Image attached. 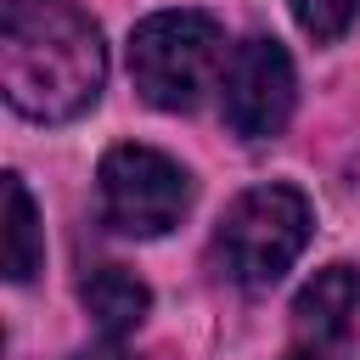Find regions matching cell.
Instances as JSON below:
<instances>
[{"label":"cell","mask_w":360,"mask_h":360,"mask_svg":"<svg viewBox=\"0 0 360 360\" xmlns=\"http://www.w3.org/2000/svg\"><path fill=\"white\" fill-rule=\"evenodd\" d=\"M0 84L34 124H68L96 107L107 84V51L96 22L73 0H6L0 6Z\"/></svg>","instance_id":"6da1fadb"},{"label":"cell","mask_w":360,"mask_h":360,"mask_svg":"<svg viewBox=\"0 0 360 360\" xmlns=\"http://www.w3.org/2000/svg\"><path fill=\"white\" fill-rule=\"evenodd\" d=\"M225 34L208 11H152L129 34V73L135 90L163 112H191L214 84Z\"/></svg>","instance_id":"7a4b0ae2"},{"label":"cell","mask_w":360,"mask_h":360,"mask_svg":"<svg viewBox=\"0 0 360 360\" xmlns=\"http://www.w3.org/2000/svg\"><path fill=\"white\" fill-rule=\"evenodd\" d=\"M309 231H315V219H309L304 191H292V186H253V191H242L225 208L214 253H219L231 281L270 287V281H281L292 270V259L304 253Z\"/></svg>","instance_id":"3957f363"},{"label":"cell","mask_w":360,"mask_h":360,"mask_svg":"<svg viewBox=\"0 0 360 360\" xmlns=\"http://www.w3.org/2000/svg\"><path fill=\"white\" fill-rule=\"evenodd\" d=\"M96 191H101V219L124 236H163L180 225L191 202L186 169L158 146H112L96 169Z\"/></svg>","instance_id":"277c9868"},{"label":"cell","mask_w":360,"mask_h":360,"mask_svg":"<svg viewBox=\"0 0 360 360\" xmlns=\"http://www.w3.org/2000/svg\"><path fill=\"white\" fill-rule=\"evenodd\" d=\"M292 62L276 39L253 34L231 51V68H225V124L242 135V141H264L276 135L287 118H292Z\"/></svg>","instance_id":"5b68a950"},{"label":"cell","mask_w":360,"mask_h":360,"mask_svg":"<svg viewBox=\"0 0 360 360\" xmlns=\"http://www.w3.org/2000/svg\"><path fill=\"white\" fill-rule=\"evenodd\" d=\"M354 309H360V276L349 270V264H326V270H315L309 281H304V292L292 298V332L304 338V343H338L343 332H349V321H354Z\"/></svg>","instance_id":"8992f818"},{"label":"cell","mask_w":360,"mask_h":360,"mask_svg":"<svg viewBox=\"0 0 360 360\" xmlns=\"http://www.w3.org/2000/svg\"><path fill=\"white\" fill-rule=\"evenodd\" d=\"M84 309H90V321L101 326V338H124L129 326L146 321L152 292H146V281H141L135 270L101 264V270H90V281H84Z\"/></svg>","instance_id":"52a82bcc"},{"label":"cell","mask_w":360,"mask_h":360,"mask_svg":"<svg viewBox=\"0 0 360 360\" xmlns=\"http://www.w3.org/2000/svg\"><path fill=\"white\" fill-rule=\"evenodd\" d=\"M0 197H6V276L34 281V270L45 259V236H39V214H34V197H28L22 174H6Z\"/></svg>","instance_id":"ba28073f"},{"label":"cell","mask_w":360,"mask_h":360,"mask_svg":"<svg viewBox=\"0 0 360 360\" xmlns=\"http://www.w3.org/2000/svg\"><path fill=\"white\" fill-rule=\"evenodd\" d=\"M292 6V22L309 34V39H338L354 17H360V0H287Z\"/></svg>","instance_id":"9c48e42d"},{"label":"cell","mask_w":360,"mask_h":360,"mask_svg":"<svg viewBox=\"0 0 360 360\" xmlns=\"http://www.w3.org/2000/svg\"><path fill=\"white\" fill-rule=\"evenodd\" d=\"M79 360H124V349H118V338H107V343H96V349H84Z\"/></svg>","instance_id":"30bf717a"},{"label":"cell","mask_w":360,"mask_h":360,"mask_svg":"<svg viewBox=\"0 0 360 360\" xmlns=\"http://www.w3.org/2000/svg\"><path fill=\"white\" fill-rule=\"evenodd\" d=\"M287 360H332V354H321V349H298V354H287Z\"/></svg>","instance_id":"8fae6325"}]
</instances>
